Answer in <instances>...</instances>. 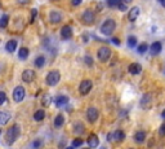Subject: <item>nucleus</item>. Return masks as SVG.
<instances>
[{
    "label": "nucleus",
    "instance_id": "nucleus-11",
    "mask_svg": "<svg viewBox=\"0 0 165 149\" xmlns=\"http://www.w3.org/2000/svg\"><path fill=\"white\" fill-rule=\"evenodd\" d=\"M161 48H162V46H161V43L160 41H155V43H152L151 46H150V53H151V56H157V55H160V52H161Z\"/></svg>",
    "mask_w": 165,
    "mask_h": 149
},
{
    "label": "nucleus",
    "instance_id": "nucleus-34",
    "mask_svg": "<svg viewBox=\"0 0 165 149\" xmlns=\"http://www.w3.org/2000/svg\"><path fill=\"white\" fill-rule=\"evenodd\" d=\"M50 104V96L49 95H47V96H44V99H43V105L44 106H48Z\"/></svg>",
    "mask_w": 165,
    "mask_h": 149
},
{
    "label": "nucleus",
    "instance_id": "nucleus-46",
    "mask_svg": "<svg viewBox=\"0 0 165 149\" xmlns=\"http://www.w3.org/2000/svg\"><path fill=\"white\" fill-rule=\"evenodd\" d=\"M100 149H106V148H105V146H101V148H100Z\"/></svg>",
    "mask_w": 165,
    "mask_h": 149
},
{
    "label": "nucleus",
    "instance_id": "nucleus-6",
    "mask_svg": "<svg viewBox=\"0 0 165 149\" xmlns=\"http://www.w3.org/2000/svg\"><path fill=\"white\" fill-rule=\"evenodd\" d=\"M110 56H111V49H110L108 47H101L97 52L98 60H101L102 62H106L110 58Z\"/></svg>",
    "mask_w": 165,
    "mask_h": 149
},
{
    "label": "nucleus",
    "instance_id": "nucleus-40",
    "mask_svg": "<svg viewBox=\"0 0 165 149\" xmlns=\"http://www.w3.org/2000/svg\"><path fill=\"white\" fill-rule=\"evenodd\" d=\"M111 41H112L115 46H120V39H119V38H112Z\"/></svg>",
    "mask_w": 165,
    "mask_h": 149
},
{
    "label": "nucleus",
    "instance_id": "nucleus-42",
    "mask_svg": "<svg viewBox=\"0 0 165 149\" xmlns=\"http://www.w3.org/2000/svg\"><path fill=\"white\" fill-rule=\"evenodd\" d=\"M131 2H133V0H124V3H126V4L128 3H131Z\"/></svg>",
    "mask_w": 165,
    "mask_h": 149
},
{
    "label": "nucleus",
    "instance_id": "nucleus-29",
    "mask_svg": "<svg viewBox=\"0 0 165 149\" xmlns=\"http://www.w3.org/2000/svg\"><path fill=\"white\" fill-rule=\"evenodd\" d=\"M147 49H148V44H147V43H142V44H139V46H138L137 52L142 55V53H145Z\"/></svg>",
    "mask_w": 165,
    "mask_h": 149
},
{
    "label": "nucleus",
    "instance_id": "nucleus-36",
    "mask_svg": "<svg viewBox=\"0 0 165 149\" xmlns=\"http://www.w3.org/2000/svg\"><path fill=\"white\" fill-rule=\"evenodd\" d=\"M159 135H160V136H165V122L160 126V129H159Z\"/></svg>",
    "mask_w": 165,
    "mask_h": 149
},
{
    "label": "nucleus",
    "instance_id": "nucleus-2",
    "mask_svg": "<svg viewBox=\"0 0 165 149\" xmlns=\"http://www.w3.org/2000/svg\"><path fill=\"white\" fill-rule=\"evenodd\" d=\"M115 29H116V22H115L114 19L108 18V19H106L105 22L101 25V33L103 35H106V36H110L115 31Z\"/></svg>",
    "mask_w": 165,
    "mask_h": 149
},
{
    "label": "nucleus",
    "instance_id": "nucleus-22",
    "mask_svg": "<svg viewBox=\"0 0 165 149\" xmlns=\"http://www.w3.org/2000/svg\"><path fill=\"white\" fill-rule=\"evenodd\" d=\"M64 123V117L62 114H58L56 118H54V127H57V129H59V127H62Z\"/></svg>",
    "mask_w": 165,
    "mask_h": 149
},
{
    "label": "nucleus",
    "instance_id": "nucleus-28",
    "mask_svg": "<svg viewBox=\"0 0 165 149\" xmlns=\"http://www.w3.org/2000/svg\"><path fill=\"white\" fill-rule=\"evenodd\" d=\"M128 46H129L130 48H134V47L137 46V38L133 36V35H130V36L128 38Z\"/></svg>",
    "mask_w": 165,
    "mask_h": 149
},
{
    "label": "nucleus",
    "instance_id": "nucleus-32",
    "mask_svg": "<svg viewBox=\"0 0 165 149\" xmlns=\"http://www.w3.org/2000/svg\"><path fill=\"white\" fill-rule=\"evenodd\" d=\"M7 93L5 92H0V105H3L4 102H7Z\"/></svg>",
    "mask_w": 165,
    "mask_h": 149
},
{
    "label": "nucleus",
    "instance_id": "nucleus-44",
    "mask_svg": "<svg viewBox=\"0 0 165 149\" xmlns=\"http://www.w3.org/2000/svg\"><path fill=\"white\" fill-rule=\"evenodd\" d=\"M161 5H162V7L165 8V0H162V2H161Z\"/></svg>",
    "mask_w": 165,
    "mask_h": 149
},
{
    "label": "nucleus",
    "instance_id": "nucleus-10",
    "mask_svg": "<svg viewBox=\"0 0 165 149\" xmlns=\"http://www.w3.org/2000/svg\"><path fill=\"white\" fill-rule=\"evenodd\" d=\"M98 115H100V112H98V109L97 108H88V110H86V119L89 121V122H95L97 119H98Z\"/></svg>",
    "mask_w": 165,
    "mask_h": 149
},
{
    "label": "nucleus",
    "instance_id": "nucleus-25",
    "mask_svg": "<svg viewBox=\"0 0 165 149\" xmlns=\"http://www.w3.org/2000/svg\"><path fill=\"white\" fill-rule=\"evenodd\" d=\"M74 131H75V134L81 135V134H84L85 129H84V126H83L80 122H78V123H75V124H74Z\"/></svg>",
    "mask_w": 165,
    "mask_h": 149
},
{
    "label": "nucleus",
    "instance_id": "nucleus-24",
    "mask_svg": "<svg viewBox=\"0 0 165 149\" xmlns=\"http://www.w3.org/2000/svg\"><path fill=\"white\" fill-rule=\"evenodd\" d=\"M44 118H45V112H44V110H36V112H35L34 119H35L36 122H40V121H43Z\"/></svg>",
    "mask_w": 165,
    "mask_h": 149
},
{
    "label": "nucleus",
    "instance_id": "nucleus-50",
    "mask_svg": "<svg viewBox=\"0 0 165 149\" xmlns=\"http://www.w3.org/2000/svg\"><path fill=\"white\" fill-rule=\"evenodd\" d=\"M130 149H131V148H130Z\"/></svg>",
    "mask_w": 165,
    "mask_h": 149
},
{
    "label": "nucleus",
    "instance_id": "nucleus-4",
    "mask_svg": "<svg viewBox=\"0 0 165 149\" xmlns=\"http://www.w3.org/2000/svg\"><path fill=\"white\" fill-rule=\"evenodd\" d=\"M81 21H83V24H84V25L90 26V25H93V24H94V21H95V16H94V13L92 12V10L86 9V10H84L83 14H81Z\"/></svg>",
    "mask_w": 165,
    "mask_h": 149
},
{
    "label": "nucleus",
    "instance_id": "nucleus-38",
    "mask_svg": "<svg viewBox=\"0 0 165 149\" xmlns=\"http://www.w3.org/2000/svg\"><path fill=\"white\" fill-rule=\"evenodd\" d=\"M81 3H83V0H71L72 7H78V5H80Z\"/></svg>",
    "mask_w": 165,
    "mask_h": 149
},
{
    "label": "nucleus",
    "instance_id": "nucleus-19",
    "mask_svg": "<svg viewBox=\"0 0 165 149\" xmlns=\"http://www.w3.org/2000/svg\"><path fill=\"white\" fill-rule=\"evenodd\" d=\"M141 106H142L143 109H148L150 106H151V96H150V95H145V96L142 97Z\"/></svg>",
    "mask_w": 165,
    "mask_h": 149
},
{
    "label": "nucleus",
    "instance_id": "nucleus-8",
    "mask_svg": "<svg viewBox=\"0 0 165 149\" xmlns=\"http://www.w3.org/2000/svg\"><path fill=\"white\" fill-rule=\"evenodd\" d=\"M25 95H26L25 88L22 87V86H17V87L13 90V100H14L16 102H21L22 100L25 99Z\"/></svg>",
    "mask_w": 165,
    "mask_h": 149
},
{
    "label": "nucleus",
    "instance_id": "nucleus-13",
    "mask_svg": "<svg viewBox=\"0 0 165 149\" xmlns=\"http://www.w3.org/2000/svg\"><path fill=\"white\" fill-rule=\"evenodd\" d=\"M49 19L52 24H59L62 21V14L59 12H57V10H52L49 13Z\"/></svg>",
    "mask_w": 165,
    "mask_h": 149
},
{
    "label": "nucleus",
    "instance_id": "nucleus-16",
    "mask_svg": "<svg viewBox=\"0 0 165 149\" xmlns=\"http://www.w3.org/2000/svg\"><path fill=\"white\" fill-rule=\"evenodd\" d=\"M88 145H89V148H97L98 146V144H100V139H98V136L97 135H94V134H92L89 137H88Z\"/></svg>",
    "mask_w": 165,
    "mask_h": 149
},
{
    "label": "nucleus",
    "instance_id": "nucleus-15",
    "mask_svg": "<svg viewBox=\"0 0 165 149\" xmlns=\"http://www.w3.org/2000/svg\"><path fill=\"white\" fill-rule=\"evenodd\" d=\"M128 70H129L130 74H133V75H138V74L142 71V66L139 65L138 62H133V63H130V65H129Z\"/></svg>",
    "mask_w": 165,
    "mask_h": 149
},
{
    "label": "nucleus",
    "instance_id": "nucleus-30",
    "mask_svg": "<svg viewBox=\"0 0 165 149\" xmlns=\"http://www.w3.org/2000/svg\"><path fill=\"white\" fill-rule=\"evenodd\" d=\"M119 4H121V0H107L108 7H119Z\"/></svg>",
    "mask_w": 165,
    "mask_h": 149
},
{
    "label": "nucleus",
    "instance_id": "nucleus-39",
    "mask_svg": "<svg viewBox=\"0 0 165 149\" xmlns=\"http://www.w3.org/2000/svg\"><path fill=\"white\" fill-rule=\"evenodd\" d=\"M31 2V0H17V3L18 4H22V5H26V4H28Z\"/></svg>",
    "mask_w": 165,
    "mask_h": 149
},
{
    "label": "nucleus",
    "instance_id": "nucleus-5",
    "mask_svg": "<svg viewBox=\"0 0 165 149\" xmlns=\"http://www.w3.org/2000/svg\"><path fill=\"white\" fill-rule=\"evenodd\" d=\"M124 139H125V134L121 130L114 131L107 135V141H123Z\"/></svg>",
    "mask_w": 165,
    "mask_h": 149
},
{
    "label": "nucleus",
    "instance_id": "nucleus-7",
    "mask_svg": "<svg viewBox=\"0 0 165 149\" xmlns=\"http://www.w3.org/2000/svg\"><path fill=\"white\" fill-rule=\"evenodd\" d=\"M92 87H93L92 80L90 79H84V80H81L80 86H79V91H80L81 95H88V93L90 92Z\"/></svg>",
    "mask_w": 165,
    "mask_h": 149
},
{
    "label": "nucleus",
    "instance_id": "nucleus-14",
    "mask_svg": "<svg viewBox=\"0 0 165 149\" xmlns=\"http://www.w3.org/2000/svg\"><path fill=\"white\" fill-rule=\"evenodd\" d=\"M61 36H62V39H71L72 38V29H71V26H63L62 29H61Z\"/></svg>",
    "mask_w": 165,
    "mask_h": 149
},
{
    "label": "nucleus",
    "instance_id": "nucleus-9",
    "mask_svg": "<svg viewBox=\"0 0 165 149\" xmlns=\"http://www.w3.org/2000/svg\"><path fill=\"white\" fill-rule=\"evenodd\" d=\"M35 78H36V73L31 69H26L22 73V80L26 83H31L32 80H35Z\"/></svg>",
    "mask_w": 165,
    "mask_h": 149
},
{
    "label": "nucleus",
    "instance_id": "nucleus-45",
    "mask_svg": "<svg viewBox=\"0 0 165 149\" xmlns=\"http://www.w3.org/2000/svg\"><path fill=\"white\" fill-rule=\"evenodd\" d=\"M66 149H74V148H72V146H70V148H66Z\"/></svg>",
    "mask_w": 165,
    "mask_h": 149
},
{
    "label": "nucleus",
    "instance_id": "nucleus-17",
    "mask_svg": "<svg viewBox=\"0 0 165 149\" xmlns=\"http://www.w3.org/2000/svg\"><path fill=\"white\" fill-rule=\"evenodd\" d=\"M54 104H56L57 106H63V105H67L69 102V97L67 96H64V95H59V96L57 97H54Z\"/></svg>",
    "mask_w": 165,
    "mask_h": 149
},
{
    "label": "nucleus",
    "instance_id": "nucleus-27",
    "mask_svg": "<svg viewBox=\"0 0 165 149\" xmlns=\"http://www.w3.org/2000/svg\"><path fill=\"white\" fill-rule=\"evenodd\" d=\"M44 63H45V57H44V56L36 57V60H35V66L36 68H43Z\"/></svg>",
    "mask_w": 165,
    "mask_h": 149
},
{
    "label": "nucleus",
    "instance_id": "nucleus-33",
    "mask_svg": "<svg viewBox=\"0 0 165 149\" xmlns=\"http://www.w3.org/2000/svg\"><path fill=\"white\" fill-rule=\"evenodd\" d=\"M36 17H38V10L36 9H32L31 10V22H35Z\"/></svg>",
    "mask_w": 165,
    "mask_h": 149
},
{
    "label": "nucleus",
    "instance_id": "nucleus-35",
    "mask_svg": "<svg viewBox=\"0 0 165 149\" xmlns=\"http://www.w3.org/2000/svg\"><path fill=\"white\" fill-rule=\"evenodd\" d=\"M84 60H85V63H86L88 66H92V65H93V58H92L90 56H85Z\"/></svg>",
    "mask_w": 165,
    "mask_h": 149
},
{
    "label": "nucleus",
    "instance_id": "nucleus-43",
    "mask_svg": "<svg viewBox=\"0 0 165 149\" xmlns=\"http://www.w3.org/2000/svg\"><path fill=\"white\" fill-rule=\"evenodd\" d=\"M161 117H162V118H164V119H165V110H164V112H162V113H161Z\"/></svg>",
    "mask_w": 165,
    "mask_h": 149
},
{
    "label": "nucleus",
    "instance_id": "nucleus-23",
    "mask_svg": "<svg viewBox=\"0 0 165 149\" xmlns=\"http://www.w3.org/2000/svg\"><path fill=\"white\" fill-rule=\"evenodd\" d=\"M10 119V114L8 112H0V124H5Z\"/></svg>",
    "mask_w": 165,
    "mask_h": 149
},
{
    "label": "nucleus",
    "instance_id": "nucleus-18",
    "mask_svg": "<svg viewBox=\"0 0 165 149\" xmlns=\"http://www.w3.org/2000/svg\"><path fill=\"white\" fill-rule=\"evenodd\" d=\"M17 40H8L7 41V44H5V49L8 51V52H10V53H12V52H14L16 49H17Z\"/></svg>",
    "mask_w": 165,
    "mask_h": 149
},
{
    "label": "nucleus",
    "instance_id": "nucleus-31",
    "mask_svg": "<svg viewBox=\"0 0 165 149\" xmlns=\"http://www.w3.org/2000/svg\"><path fill=\"white\" fill-rule=\"evenodd\" d=\"M84 141L80 139V137H78V139H75L74 141H72V146L74 148H78V146H81V144H83Z\"/></svg>",
    "mask_w": 165,
    "mask_h": 149
},
{
    "label": "nucleus",
    "instance_id": "nucleus-3",
    "mask_svg": "<svg viewBox=\"0 0 165 149\" xmlns=\"http://www.w3.org/2000/svg\"><path fill=\"white\" fill-rule=\"evenodd\" d=\"M59 80H61V74L58 70H50L45 77V83L50 87L57 86Z\"/></svg>",
    "mask_w": 165,
    "mask_h": 149
},
{
    "label": "nucleus",
    "instance_id": "nucleus-49",
    "mask_svg": "<svg viewBox=\"0 0 165 149\" xmlns=\"http://www.w3.org/2000/svg\"><path fill=\"white\" fill-rule=\"evenodd\" d=\"M159 2H160V3H161V2H162V0H159Z\"/></svg>",
    "mask_w": 165,
    "mask_h": 149
},
{
    "label": "nucleus",
    "instance_id": "nucleus-26",
    "mask_svg": "<svg viewBox=\"0 0 165 149\" xmlns=\"http://www.w3.org/2000/svg\"><path fill=\"white\" fill-rule=\"evenodd\" d=\"M8 22H9V16L8 14H4L2 18H0V27L5 29L8 26Z\"/></svg>",
    "mask_w": 165,
    "mask_h": 149
},
{
    "label": "nucleus",
    "instance_id": "nucleus-48",
    "mask_svg": "<svg viewBox=\"0 0 165 149\" xmlns=\"http://www.w3.org/2000/svg\"><path fill=\"white\" fill-rule=\"evenodd\" d=\"M0 135H2V130H0Z\"/></svg>",
    "mask_w": 165,
    "mask_h": 149
},
{
    "label": "nucleus",
    "instance_id": "nucleus-47",
    "mask_svg": "<svg viewBox=\"0 0 165 149\" xmlns=\"http://www.w3.org/2000/svg\"><path fill=\"white\" fill-rule=\"evenodd\" d=\"M84 149H92V148H84Z\"/></svg>",
    "mask_w": 165,
    "mask_h": 149
},
{
    "label": "nucleus",
    "instance_id": "nucleus-1",
    "mask_svg": "<svg viewBox=\"0 0 165 149\" xmlns=\"http://www.w3.org/2000/svg\"><path fill=\"white\" fill-rule=\"evenodd\" d=\"M19 126L18 124H13V126H10L9 129L7 130L5 132V141L8 145H12L17 139H18V136H19Z\"/></svg>",
    "mask_w": 165,
    "mask_h": 149
},
{
    "label": "nucleus",
    "instance_id": "nucleus-37",
    "mask_svg": "<svg viewBox=\"0 0 165 149\" xmlns=\"http://www.w3.org/2000/svg\"><path fill=\"white\" fill-rule=\"evenodd\" d=\"M41 144H43V143H41V140H35V141H34V144H32V146H34L35 149H39V148L41 146Z\"/></svg>",
    "mask_w": 165,
    "mask_h": 149
},
{
    "label": "nucleus",
    "instance_id": "nucleus-12",
    "mask_svg": "<svg viewBox=\"0 0 165 149\" xmlns=\"http://www.w3.org/2000/svg\"><path fill=\"white\" fill-rule=\"evenodd\" d=\"M139 13H141V10L138 7H134V8H131L129 10V14H128V19L130 21V22H134V21L139 17Z\"/></svg>",
    "mask_w": 165,
    "mask_h": 149
},
{
    "label": "nucleus",
    "instance_id": "nucleus-21",
    "mask_svg": "<svg viewBox=\"0 0 165 149\" xmlns=\"http://www.w3.org/2000/svg\"><path fill=\"white\" fill-rule=\"evenodd\" d=\"M28 55H30V51H28V48H26V47H22V48L18 51V57H19V60H26V58L28 57Z\"/></svg>",
    "mask_w": 165,
    "mask_h": 149
},
{
    "label": "nucleus",
    "instance_id": "nucleus-41",
    "mask_svg": "<svg viewBox=\"0 0 165 149\" xmlns=\"http://www.w3.org/2000/svg\"><path fill=\"white\" fill-rule=\"evenodd\" d=\"M117 9H120L121 12H124V10H126V5H125V4H119Z\"/></svg>",
    "mask_w": 165,
    "mask_h": 149
},
{
    "label": "nucleus",
    "instance_id": "nucleus-20",
    "mask_svg": "<svg viewBox=\"0 0 165 149\" xmlns=\"http://www.w3.org/2000/svg\"><path fill=\"white\" fill-rule=\"evenodd\" d=\"M145 140H146V132L145 131H138V132H136V135H134V141L136 143L141 144V143H143Z\"/></svg>",
    "mask_w": 165,
    "mask_h": 149
}]
</instances>
